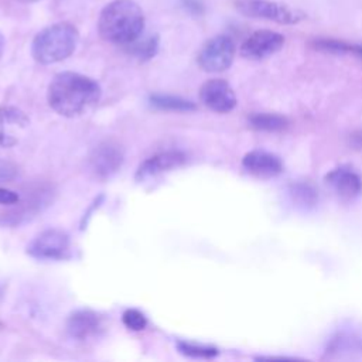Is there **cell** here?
Returning a JSON list of instances; mask_svg holds the SVG:
<instances>
[{"instance_id": "obj_26", "label": "cell", "mask_w": 362, "mask_h": 362, "mask_svg": "<svg viewBox=\"0 0 362 362\" xmlns=\"http://www.w3.org/2000/svg\"><path fill=\"white\" fill-rule=\"evenodd\" d=\"M348 54H354L362 61V44H349V51Z\"/></svg>"}, {"instance_id": "obj_28", "label": "cell", "mask_w": 362, "mask_h": 362, "mask_svg": "<svg viewBox=\"0 0 362 362\" xmlns=\"http://www.w3.org/2000/svg\"><path fill=\"white\" fill-rule=\"evenodd\" d=\"M18 3H35V1H40V0H16Z\"/></svg>"}, {"instance_id": "obj_14", "label": "cell", "mask_w": 362, "mask_h": 362, "mask_svg": "<svg viewBox=\"0 0 362 362\" xmlns=\"http://www.w3.org/2000/svg\"><path fill=\"white\" fill-rule=\"evenodd\" d=\"M185 161H187V156L182 151L170 150V151H163V153L154 154V156L148 157L147 160H144L139 165V168L136 171V180L144 181V180L156 177L161 173L174 170V168L182 165Z\"/></svg>"}, {"instance_id": "obj_23", "label": "cell", "mask_w": 362, "mask_h": 362, "mask_svg": "<svg viewBox=\"0 0 362 362\" xmlns=\"http://www.w3.org/2000/svg\"><path fill=\"white\" fill-rule=\"evenodd\" d=\"M17 174H18V167L14 163L0 157V182L11 181L16 178Z\"/></svg>"}, {"instance_id": "obj_22", "label": "cell", "mask_w": 362, "mask_h": 362, "mask_svg": "<svg viewBox=\"0 0 362 362\" xmlns=\"http://www.w3.org/2000/svg\"><path fill=\"white\" fill-rule=\"evenodd\" d=\"M122 321L132 331H143L147 325L146 315L137 308H127L122 315Z\"/></svg>"}, {"instance_id": "obj_15", "label": "cell", "mask_w": 362, "mask_h": 362, "mask_svg": "<svg viewBox=\"0 0 362 362\" xmlns=\"http://www.w3.org/2000/svg\"><path fill=\"white\" fill-rule=\"evenodd\" d=\"M102 329H103V318L92 310L74 311L66 320L68 335L78 341L96 337Z\"/></svg>"}, {"instance_id": "obj_20", "label": "cell", "mask_w": 362, "mask_h": 362, "mask_svg": "<svg viewBox=\"0 0 362 362\" xmlns=\"http://www.w3.org/2000/svg\"><path fill=\"white\" fill-rule=\"evenodd\" d=\"M178 351L189 358H215L219 351L215 346L211 345H202V344H194V342H187V341H180L177 342Z\"/></svg>"}, {"instance_id": "obj_19", "label": "cell", "mask_w": 362, "mask_h": 362, "mask_svg": "<svg viewBox=\"0 0 362 362\" xmlns=\"http://www.w3.org/2000/svg\"><path fill=\"white\" fill-rule=\"evenodd\" d=\"M158 44H160V38H158V35L154 34V35H148V37L143 38L141 41H139V38H137L134 42H132L126 47L130 51V54H133L137 59L148 61L157 54Z\"/></svg>"}, {"instance_id": "obj_4", "label": "cell", "mask_w": 362, "mask_h": 362, "mask_svg": "<svg viewBox=\"0 0 362 362\" xmlns=\"http://www.w3.org/2000/svg\"><path fill=\"white\" fill-rule=\"evenodd\" d=\"M235 8L246 17L269 20L286 25L297 24L305 18L301 10L274 0H235Z\"/></svg>"}, {"instance_id": "obj_18", "label": "cell", "mask_w": 362, "mask_h": 362, "mask_svg": "<svg viewBox=\"0 0 362 362\" xmlns=\"http://www.w3.org/2000/svg\"><path fill=\"white\" fill-rule=\"evenodd\" d=\"M150 103L151 106L160 109V110H175V112H189L195 110V103L191 100L173 96V95H160L154 93L150 96Z\"/></svg>"}, {"instance_id": "obj_21", "label": "cell", "mask_w": 362, "mask_h": 362, "mask_svg": "<svg viewBox=\"0 0 362 362\" xmlns=\"http://www.w3.org/2000/svg\"><path fill=\"white\" fill-rule=\"evenodd\" d=\"M314 48L322 52H328V54H337V55H342V54H348L349 51V44L342 41V40H335V38H318L313 42Z\"/></svg>"}, {"instance_id": "obj_1", "label": "cell", "mask_w": 362, "mask_h": 362, "mask_svg": "<svg viewBox=\"0 0 362 362\" xmlns=\"http://www.w3.org/2000/svg\"><path fill=\"white\" fill-rule=\"evenodd\" d=\"M99 83L82 74L64 71L48 85L47 100L52 110L65 117H75L92 109L100 98Z\"/></svg>"}, {"instance_id": "obj_2", "label": "cell", "mask_w": 362, "mask_h": 362, "mask_svg": "<svg viewBox=\"0 0 362 362\" xmlns=\"http://www.w3.org/2000/svg\"><path fill=\"white\" fill-rule=\"evenodd\" d=\"M144 24V13L136 1L113 0L102 8L98 31L105 41L126 47L140 38Z\"/></svg>"}, {"instance_id": "obj_13", "label": "cell", "mask_w": 362, "mask_h": 362, "mask_svg": "<svg viewBox=\"0 0 362 362\" xmlns=\"http://www.w3.org/2000/svg\"><path fill=\"white\" fill-rule=\"evenodd\" d=\"M242 167L246 173L257 178H273L283 173L281 158L266 150L247 151L242 158Z\"/></svg>"}, {"instance_id": "obj_17", "label": "cell", "mask_w": 362, "mask_h": 362, "mask_svg": "<svg viewBox=\"0 0 362 362\" xmlns=\"http://www.w3.org/2000/svg\"><path fill=\"white\" fill-rule=\"evenodd\" d=\"M249 126L259 132H281L288 126V120L276 113H255L249 117Z\"/></svg>"}, {"instance_id": "obj_3", "label": "cell", "mask_w": 362, "mask_h": 362, "mask_svg": "<svg viewBox=\"0 0 362 362\" xmlns=\"http://www.w3.org/2000/svg\"><path fill=\"white\" fill-rule=\"evenodd\" d=\"M78 41V28L68 21H59L35 34L31 42V55L38 64H55L71 57Z\"/></svg>"}, {"instance_id": "obj_16", "label": "cell", "mask_w": 362, "mask_h": 362, "mask_svg": "<svg viewBox=\"0 0 362 362\" xmlns=\"http://www.w3.org/2000/svg\"><path fill=\"white\" fill-rule=\"evenodd\" d=\"M287 197L293 206L303 212L313 211L320 201L317 188L310 181L304 180L290 182L287 187Z\"/></svg>"}, {"instance_id": "obj_10", "label": "cell", "mask_w": 362, "mask_h": 362, "mask_svg": "<svg viewBox=\"0 0 362 362\" xmlns=\"http://www.w3.org/2000/svg\"><path fill=\"white\" fill-rule=\"evenodd\" d=\"M284 45V37L272 30H259L250 34L240 45V55L246 59L260 61L279 52Z\"/></svg>"}, {"instance_id": "obj_5", "label": "cell", "mask_w": 362, "mask_h": 362, "mask_svg": "<svg viewBox=\"0 0 362 362\" xmlns=\"http://www.w3.org/2000/svg\"><path fill=\"white\" fill-rule=\"evenodd\" d=\"M235 42L229 35H215L198 52V65L205 72L226 71L235 58Z\"/></svg>"}, {"instance_id": "obj_27", "label": "cell", "mask_w": 362, "mask_h": 362, "mask_svg": "<svg viewBox=\"0 0 362 362\" xmlns=\"http://www.w3.org/2000/svg\"><path fill=\"white\" fill-rule=\"evenodd\" d=\"M4 45H6V40H4V35L0 33V58H1V55H3Z\"/></svg>"}, {"instance_id": "obj_29", "label": "cell", "mask_w": 362, "mask_h": 362, "mask_svg": "<svg viewBox=\"0 0 362 362\" xmlns=\"http://www.w3.org/2000/svg\"><path fill=\"white\" fill-rule=\"evenodd\" d=\"M3 328H4V324H3V321H1V320H0V331H1V329H3Z\"/></svg>"}, {"instance_id": "obj_6", "label": "cell", "mask_w": 362, "mask_h": 362, "mask_svg": "<svg viewBox=\"0 0 362 362\" xmlns=\"http://www.w3.org/2000/svg\"><path fill=\"white\" fill-rule=\"evenodd\" d=\"M71 240L62 229H45L27 246V253L41 260H59L69 256Z\"/></svg>"}, {"instance_id": "obj_11", "label": "cell", "mask_w": 362, "mask_h": 362, "mask_svg": "<svg viewBox=\"0 0 362 362\" xmlns=\"http://www.w3.org/2000/svg\"><path fill=\"white\" fill-rule=\"evenodd\" d=\"M199 99L209 110L216 113H228L235 109L238 99L232 86L219 78H214L202 83Z\"/></svg>"}, {"instance_id": "obj_30", "label": "cell", "mask_w": 362, "mask_h": 362, "mask_svg": "<svg viewBox=\"0 0 362 362\" xmlns=\"http://www.w3.org/2000/svg\"><path fill=\"white\" fill-rule=\"evenodd\" d=\"M0 297H1V288H0Z\"/></svg>"}, {"instance_id": "obj_12", "label": "cell", "mask_w": 362, "mask_h": 362, "mask_svg": "<svg viewBox=\"0 0 362 362\" xmlns=\"http://www.w3.org/2000/svg\"><path fill=\"white\" fill-rule=\"evenodd\" d=\"M30 124L28 116L18 107H0V147H13L23 137Z\"/></svg>"}, {"instance_id": "obj_7", "label": "cell", "mask_w": 362, "mask_h": 362, "mask_svg": "<svg viewBox=\"0 0 362 362\" xmlns=\"http://www.w3.org/2000/svg\"><path fill=\"white\" fill-rule=\"evenodd\" d=\"M331 192L344 202L355 201L362 195V174L351 165H339L324 177Z\"/></svg>"}, {"instance_id": "obj_9", "label": "cell", "mask_w": 362, "mask_h": 362, "mask_svg": "<svg viewBox=\"0 0 362 362\" xmlns=\"http://www.w3.org/2000/svg\"><path fill=\"white\" fill-rule=\"evenodd\" d=\"M362 355V329L358 327H342L337 329L327 342L324 358L348 359Z\"/></svg>"}, {"instance_id": "obj_25", "label": "cell", "mask_w": 362, "mask_h": 362, "mask_svg": "<svg viewBox=\"0 0 362 362\" xmlns=\"http://www.w3.org/2000/svg\"><path fill=\"white\" fill-rule=\"evenodd\" d=\"M181 6L194 16H201L204 13V4L199 0H181Z\"/></svg>"}, {"instance_id": "obj_8", "label": "cell", "mask_w": 362, "mask_h": 362, "mask_svg": "<svg viewBox=\"0 0 362 362\" xmlns=\"http://www.w3.org/2000/svg\"><path fill=\"white\" fill-rule=\"evenodd\" d=\"M124 151L116 140L100 141L89 156V165L98 178L112 177L123 164Z\"/></svg>"}, {"instance_id": "obj_24", "label": "cell", "mask_w": 362, "mask_h": 362, "mask_svg": "<svg viewBox=\"0 0 362 362\" xmlns=\"http://www.w3.org/2000/svg\"><path fill=\"white\" fill-rule=\"evenodd\" d=\"M20 202V195L11 189L0 187V205H16Z\"/></svg>"}]
</instances>
